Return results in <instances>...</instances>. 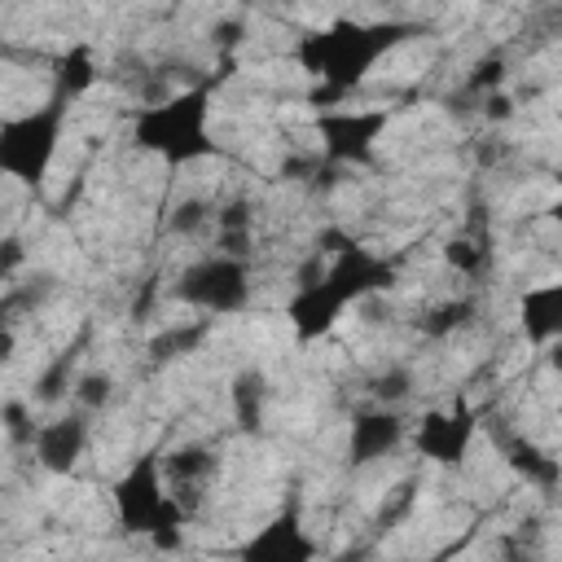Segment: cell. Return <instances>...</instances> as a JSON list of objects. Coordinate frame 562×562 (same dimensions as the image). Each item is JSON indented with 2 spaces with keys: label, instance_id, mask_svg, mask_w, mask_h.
I'll return each instance as SVG.
<instances>
[{
  "label": "cell",
  "instance_id": "6da1fadb",
  "mask_svg": "<svg viewBox=\"0 0 562 562\" xmlns=\"http://www.w3.org/2000/svg\"><path fill=\"white\" fill-rule=\"evenodd\" d=\"M325 250H329L325 259H312L299 272V285H294L290 307H285L299 342L325 338L351 303H360V299H369L395 281V259H386L360 241L338 237V246H325Z\"/></svg>",
  "mask_w": 562,
  "mask_h": 562
},
{
  "label": "cell",
  "instance_id": "7a4b0ae2",
  "mask_svg": "<svg viewBox=\"0 0 562 562\" xmlns=\"http://www.w3.org/2000/svg\"><path fill=\"white\" fill-rule=\"evenodd\" d=\"M417 31V22H360V18H338L321 31L299 35L294 44V61L321 83L316 105H338L351 88H360L369 79V70L400 48L408 35Z\"/></svg>",
  "mask_w": 562,
  "mask_h": 562
},
{
  "label": "cell",
  "instance_id": "3957f363",
  "mask_svg": "<svg viewBox=\"0 0 562 562\" xmlns=\"http://www.w3.org/2000/svg\"><path fill=\"white\" fill-rule=\"evenodd\" d=\"M132 140L136 149L171 162V167H189L206 154H215L211 140V88H184L158 105H145L132 123Z\"/></svg>",
  "mask_w": 562,
  "mask_h": 562
},
{
  "label": "cell",
  "instance_id": "277c9868",
  "mask_svg": "<svg viewBox=\"0 0 562 562\" xmlns=\"http://www.w3.org/2000/svg\"><path fill=\"white\" fill-rule=\"evenodd\" d=\"M70 105L75 97L66 92H53L44 105H31L22 114H9L0 123V171L26 189H40L57 149H61V136H66V119H70Z\"/></svg>",
  "mask_w": 562,
  "mask_h": 562
},
{
  "label": "cell",
  "instance_id": "5b68a950",
  "mask_svg": "<svg viewBox=\"0 0 562 562\" xmlns=\"http://www.w3.org/2000/svg\"><path fill=\"white\" fill-rule=\"evenodd\" d=\"M110 501H114L119 527H123V531H136V536L171 540V536L189 522V509L171 496L167 474H162V461H158L154 452L127 465V474L114 483Z\"/></svg>",
  "mask_w": 562,
  "mask_h": 562
},
{
  "label": "cell",
  "instance_id": "8992f818",
  "mask_svg": "<svg viewBox=\"0 0 562 562\" xmlns=\"http://www.w3.org/2000/svg\"><path fill=\"white\" fill-rule=\"evenodd\" d=\"M171 294L184 303V307H198L206 316H228V312H241L250 303V263L246 255H233V250H211L202 255L198 263H189Z\"/></svg>",
  "mask_w": 562,
  "mask_h": 562
},
{
  "label": "cell",
  "instance_id": "52a82bcc",
  "mask_svg": "<svg viewBox=\"0 0 562 562\" xmlns=\"http://www.w3.org/2000/svg\"><path fill=\"white\" fill-rule=\"evenodd\" d=\"M386 123H391L386 110H321L316 114L321 154L329 162H369Z\"/></svg>",
  "mask_w": 562,
  "mask_h": 562
},
{
  "label": "cell",
  "instance_id": "ba28073f",
  "mask_svg": "<svg viewBox=\"0 0 562 562\" xmlns=\"http://www.w3.org/2000/svg\"><path fill=\"white\" fill-rule=\"evenodd\" d=\"M474 430H479V417L465 400H457L452 408H439V413H426L422 426H417V452L435 465H461L470 457V443H474Z\"/></svg>",
  "mask_w": 562,
  "mask_h": 562
},
{
  "label": "cell",
  "instance_id": "9c48e42d",
  "mask_svg": "<svg viewBox=\"0 0 562 562\" xmlns=\"http://www.w3.org/2000/svg\"><path fill=\"white\" fill-rule=\"evenodd\" d=\"M88 448V417L83 413H66L53 422H40L31 435V452L48 474H70L79 465Z\"/></svg>",
  "mask_w": 562,
  "mask_h": 562
},
{
  "label": "cell",
  "instance_id": "30bf717a",
  "mask_svg": "<svg viewBox=\"0 0 562 562\" xmlns=\"http://www.w3.org/2000/svg\"><path fill=\"white\" fill-rule=\"evenodd\" d=\"M312 553H316V540L307 536V527H303L294 505H285L268 527H259L241 544V558H259V562H303Z\"/></svg>",
  "mask_w": 562,
  "mask_h": 562
},
{
  "label": "cell",
  "instance_id": "8fae6325",
  "mask_svg": "<svg viewBox=\"0 0 562 562\" xmlns=\"http://www.w3.org/2000/svg\"><path fill=\"white\" fill-rule=\"evenodd\" d=\"M400 443H404V417L395 408H373V413H360L351 422L347 457H351V465H369V461L395 452Z\"/></svg>",
  "mask_w": 562,
  "mask_h": 562
},
{
  "label": "cell",
  "instance_id": "7c38bea8",
  "mask_svg": "<svg viewBox=\"0 0 562 562\" xmlns=\"http://www.w3.org/2000/svg\"><path fill=\"white\" fill-rule=\"evenodd\" d=\"M518 325H522L527 342H536V347H549V342L562 338V277L522 290V299H518Z\"/></svg>",
  "mask_w": 562,
  "mask_h": 562
},
{
  "label": "cell",
  "instance_id": "4fadbf2b",
  "mask_svg": "<svg viewBox=\"0 0 562 562\" xmlns=\"http://www.w3.org/2000/svg\"><path fill=\"white\" fill-rule=\"evenodd\" d=\"M505 461L527 479V483H536V487H549V483H558L562 479V465L553 461V457H544L536 443H527V439H505Z\"/></svg>",
  "mask_w": 562,
  "mask_h": 562
},
{
  "label": "cell",
  "instance_id": "5bb4252c",
  "mask_svg": "<svg viewBox=\"0 0 562 562\" xmlns=\"http://www.w3.org/2000/svg\"><path fill=\"white\" fill-rule=\"evenodd\" d=\"M92 83H97V61H92V53H88V48H70V53L57 61V88H53V92H66V97L79 101Z\"/></svg>",
  "mask_w": 562,
  "mask_h": 562
},
{
  "label": "cell",
  "instance_id": "9a60e30c",
  "mask_svg": "<svg viewBox=\"0 0 562 562\" xmlns=\"http://www.w3.org/2000/svg\"><path fill=\"white\" fill-rule=\"evenodd\" d=\"M263 378L250 369V373H237V386H233V408H237V422L246 430H259L263 422Z\"/></svg>",
  "mask_w": 562,
  "mask_h": 562
},
{
  "label": "cell",
  "instance_id": "2e32d148",
  "mask_svg": "<svg viewBox=\"0 0 562 562\" xmlns=\"http://www.w3.org/2000/svg\"><path fill=\"white\" fill-rule=\"evenodd\" d=\"M211 329V316H202L198 325H180V329H167L162 338H154V360H167V356H184L189 347H198L202 342V334Z\"/></svg>",
  "mask_w": 562,
  "mask_h": 562
},
{
  "label": "cell",
  "instance_id": "e0dca14e",
  "mask_svg": "<svg viewBox=\"0 0 562 562\" xmlns=\"http://www.w3.org/2000/svg\"><path fill=\"white\" fill-rule=\"evenodd\" d=\"M443 255H448V263H452V268L474 272V268L487 259V246H483V237H452V241L443 246Z\"/></svg>",
  "mask_w": 562,
  "mask_h": 562
},
{
  "label": "cell",
  "instance_id": "ac0fdd59",
  "mask_svg": "<svg viewBox=\"0 0 562 562\" xmlns=\"http://www.w3.org/2000/svg\"><path fill=\"white\" fill-rule=\"evenodd\" d=\"M470 312H474V303H470V299H452V303H439V307H435V312L422 321V329H426V334H448V329H457V325H461Z\"/></svg>",
  "mask_w": 562,
  "mask_h": 562
},
{
  "label": "cell",
  "instance_id": "d6986e66",
  "mask_svg": "<svg viewBox=\"0 0 562 562\" xmlns=\"http://www.w3.org/2000/svg\"><path fill=\"white\" fill-rule=\"evenodd\" d=\"M202 220H215L206 202H180L176 215H171V228H176V233H193Z\"/></svg>",
  "mask_w": 562,
  "mask_h": 562
},
{
  "label": "cell",
  "instance_id": "ffe728a7",
  "mask_svg": "<svg viewBox=\"0 0 562 562\" xmlns=\"http://www.w3.org/2000/svg\"><path fill=\"white\" fill-rule=\"evenodd\" d=\"M373 395H378L382 404H395V400H404V395H408V373H404V369H391V373H382V378L373 382Z\"/></svg>",
  "mask_w": 562,
  "mask_h": 562
},
{
  "label": "cell",
  "instance_id": "44dd1931",
  "mask_svg": "<svg viewBox=\"0 0 562 562\" xmlns=\"http://www.w3.org/2000/svg\"><path fill=\"white\" fill-rule=\"evenodd\" d=\"M75 395H79V400H83V404H88V408H92V404H101V400H105V395H110V382H105V378H83V382H79V391H75Z\"/></svg>",
  "mask_w": 562,
  "mask_h": 562
},
{
  "label": "cell",
  "instance_id": "7402d4cb",
  "mask_svg": "<svg viewBox=\"0 0 562 562\" xmlns=\"http://www.w3.org/2000/svg\"><path fill=\"white\" fill-rule=\"evenodd\" d=\"M549 220H553V224L562 228V176H558V198L549 202Z\"/></svg>",
  "mask_w": 562,
  "mask_h": 562
}]
</instances>
